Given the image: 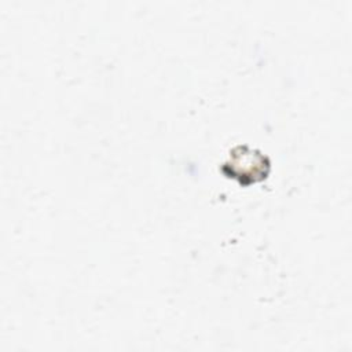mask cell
Wrapping results in <instances>:
<instances>
[{"instance_id": "6da1fadb", "label": "cell", "mask_w": 352, "mask_h": 352, "mask_svg": "<svg viewBox=\"0 0 352 352\" xmlns=\"http://www.w3.org/2000/svg\"><path fill=\"white\" fill-rule=\"evenodd\" d=\"M230 158L243 162V166L232 168L224 173L239 179L241 183H252L265 177L270 169V160L258 151H253L246 146H238L231 151Z\"/></svg>"}]
</instances>
